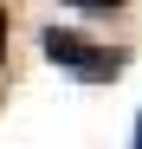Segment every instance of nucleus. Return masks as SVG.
Segmentation results:
<instances>
[{
	"mask_svg": "<svg viewBox=\"0 0 142 149\" xmlns=\"http://www.w3.org/2000/svg\"><path fill=\"white\" fill-rule=\"evenodd\" d=\"M39 52L52 58V65H65V71H78L84 84H110L116 71L129 65L123 45H90V39H78L71 26H45V33H39Z\"/></svg>",
	"mask_w": 142,
	"mask_h": 149,
	"instance_id": "nucleus-1",
	"label": "nucleus"
},
{
	"mask_svg": "<svg viewBox=\"0 0 142 149\" xmlns=\"http://www.w3.org/2000/svg\"><path fill=\"white\" fill-rule=\"evenodd\" d=\"M65 7H78V13H123L129 0H65Z\"/></svg>",
	"mask_w": 142,
	"mask_h": 149,
	"instance_id": "nucleus-2",
	"label": "nucleus"
},
{
	"mask_svg": "<svg viewBox=\"0 0 142 149\" xmlns=\"http://www.w3.org/2000/svg\"><path fill=\"white\" fill-rule=\"evenodd\" d=\"M7 33L13 26H7V7H0V65H7Z\"/></svg>",
	"mask_w": 142,
	"mask_h": 149,
	"instance_id": "nucleus-3",
	"label": "nucleus"
},
{
	"mask_svg": "<svg viewBox=\"0 0 142 149\" xmlns=\"http://www.w3.org/2000/svg\"><path fill=\"white\" fill-rule=\"evenodd\" d=\"M129 149H142V117H136V143H129Z\"/></svg>",
	"mask_w": 142,
	"mask_h": 149,
	"instance_id": "nucleus-4",
	"label": "nucleus"
}]
</instances>
